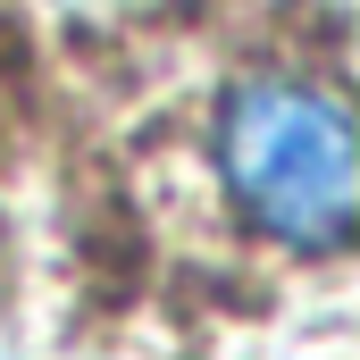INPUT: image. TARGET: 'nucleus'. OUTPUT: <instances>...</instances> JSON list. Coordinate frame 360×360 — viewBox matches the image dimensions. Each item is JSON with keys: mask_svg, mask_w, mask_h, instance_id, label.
I'll return each instance as SVG.
<instances>
[{"mask_svg": "<svg viewBox=\"0 0 360 360\" xmlns=\"http://www.w3.org/2000/svg\"><path fill=\"white\" fill-rule=\"evenodd\" d=\"M218 184L252 235L285 252L352 243V109L319 76H243L218 109Z\"/></svg>", "mask_w": 360, "mask_h": 360, "instance_id": "f257e3e1", "label": "nucleus"}]
</instances>
